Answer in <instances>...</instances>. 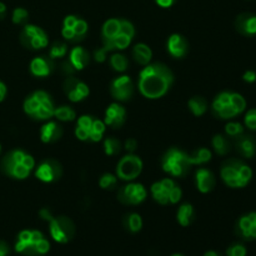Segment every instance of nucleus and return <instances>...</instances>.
I'll use <instances>...</instances> for the list:
<instances>
[{
	"mask_svg": "<svg viewBox=\"0 0 256 256\" xmlns=\"http://www.w3.org/2000/svg\"><path fill=\"white\" fill-rule=\"evenodd\" d=\"M22 164L24 165L25 168H28V169H29V170H32V168L35 166L34 158H32V155H29V154H25V156H24V159H22Z\"/></svg>",
	"mask_w": 256,
	"mask_h": 256,
	"instance_id": "de8ad7c7",
	"label": "nucleus"
},
{
	"mask_svg": "<svg viewBox=\"0 0 256 256\" xmlns=\"http://www.w3.org/2000/svg\"><path fill=\"white\" fill-rule=\"evenodd\" d=\"M62 135V129L59 124L50 122L45 124L40 130V138L44 142H54L59 140Z\"/></svg>",
	"mask_w": 256,
	"mask_h": 256,
	"instance_id": "a211bd4d",
	"label": "nucleus"
},
{
	"mask_svg": "<svg viewBox=\"0 0 256 256\" xmlns=\"http://www.w3.org/2000/svg\"><path fill=\"white\" fill-rule=\"evenodd\" d=\"M92 125V119L90 116H88V115H82V116H80L79 120H78V126L84 128V129L86 130H90Z\"/></svg>",
	"mask_w": 256,
	"mask_h": 256,
	"instance_id": "a18cd8bd",
	"label": "nucleus"
},
{
	"mask_svg": "<svg viewBox=\"0 0 256 256\" xmlns=\"http://www.w3.org/2000/svg\"><path fill=\"white\" fill-rule=\"evenodd\" d=\"M168 50L174 58H184L189 52V42L182 35L172 34L168 40Z\"/></svg>",
	"mask_w": 256,
	"mask_h": 256,
	"instance_id": "ddd939ff",
	"label": "nucleus"
},
{
	"mask_svg": "<svg viewBox=\"0 0 256 256\" xmlns=\"http://www.w3.org/2000/svg\"><path fill=\"white\" fill-rule=\"evenodd\" d=\"M22 44L30 49H42L48 45V35L40 28L35 25H25L20 35Z\"/></svg>",
	"mask_w": 256,
	"mask_h": 256,
	"instance_id": "0eeeda50",
	"label": "nucleus"
},
{
	"mask_svg": "<svg viewBox=\"0 0 256 256\" xmlns=\"http://www.w3.org/2000/svg\"><path fill=\"white\" fill-rule=\"evenodd\" d=\"M5 95H6V86L2 82H0V102L5 99Z\"/></svg>",
	"mask_w": 256,
	"mask_h": 256,
	"instance_id": "13d9d810",
	"label": "nucleus"
},
{
	"mask_svg": "<svg viewBox=\"0 0 256 256\" xmlns=\"http://www.w3.org/2000/svg\"><path fill=\"white\" fill-rule=\"evenodd\" d=\"M126 228L132 232H140V230H142V216H140L139 214H135V212L128 215V216H126Z\"/></svg>",
	"mask_w": 256,
	"mask_h": 256,
	"instance_id": "7c9ffc66",
	"label": "nucleus"
},
{
	"mask_svg": "<svg viewBox=\"0 0 256 256\" xmlns=\"http://www.w3.org/2000/svg\"><path fill=\"white\" fill-rule=\"evenodd\" d=\"M152 194L155 202L162 205H166L169 202V192L162 185V182H154L152 185Z\"/></svg>",
	"mask_w": 256,
	"mask_h": 256,
	"instance_id": "5701e85b",
	"label": "nucleus"
},
{
	"mask_svg": "<svg viewBox=\"0 0 256 256\" xmlns=\"http://www.w3.org/2000/svg\"><path fill=\"white\" fill-rule=\"evenodd\" d=\"M5 12H6V6H5L4 2H0V19L5 15Z\"/></svg>",
	"mask_w": 256,
	"mask_h": 256,
	"instance_id": "bf43d9fd",
	"label": "nucleus"
},
{
	"mask_svg": "<svg viewBox=\"0 0 256 256\" xmlns=\"http://www.w3.org/2000/svg\"><path fill=\"white\" fill-rule=\"evenodd\" d=\"M54 116L62 122H72L75 119V112L70 106H60L55 109Z\"/></svg>",
	"mask_w": 256,
	"mask_h": 256,
	"instance_id": "c85d7f7f",
	"label": "nucleus"
},
{
	"mask_svg": "<svg viewBox=\"0 0 256 256\" xmlns=\"http://www.w3.org/2000/svg\"><path fill=\"white\" fill-rule=\"evenodd\" d=\"M94 58L96 62H104L105 58H106V49H104V48H102V49H98L96 52H94Z\"/></svg>",
	"mask_w": 256,
	"mask_h": 256,
	"instance_id": "8fccbe9b",
	"label": "nucleus"
},
{
	"mask_svg": "<svg viewBox=\"0 0 256 256\" xmlns=\"http://www.w3.org/2000/svg\"><path fill=\"white\" fill-rule=\"evenodd\" d=\"M245 126L249 128L250 130H256V109H250L249 112L245 114Z\"/></svg>",
	"mask_w": 256,
	"mask_h": 256,
	"instance_id": "a19ab883",
	"label": "nucleus"
},
{
	"mask_svg": "<svg viewBox=\"0 0 256 256\" xmlns=\"http://www.w3.org/2000/svg\"><path fill=\"white\" fill-rule=\"evenodd\" d=\"M62 174V168L56 160L54 159H48L45 162H42V164L38 166L36 172V178L39 180L44 182H52L54 180L60 179Z\"/></svg>",
	"mask_w": 256,
	"mask_h": 256,
	"instance_id": "9d476101",
	"label": "nucleus"
},
{
	"mask_svg": "<svg viewBox=\"0 0 256 256\" xmlns=\"http://www.w3.org/2000/svg\"><path fill=\"white\" fill-rule=\"evenodd\" d=\"M49 232L55 242L60 244H66L74 238L75 225L66 216H52V219L49 222Z\"/></svg>",
	"mask_w": 256,
	"mask_h": 256,
	"instance_id": "20e7f679",
	"label": "nucleus"
},
{
	"mask_svg": "<svg viewBox=\"0 0 256 256\" xmlns=\"http://www.w3.org/2000/svg\"><path fill=\"white\" fill-rule=\"evenodd\" d=\"M99 185L102 189H112L116 185V176L112 174H104L100 178Z\"/></svg>",
	"mask_w": 256,
	"mask_h": 256,
	"instance_id": "c9c22d12",
	"label": "nucleus"
},
{
	"mask_svg": "<svg viewBox=\"0 0 256 256\" xmlns=\"http://www.w3.org/2000/svg\"><path fill=\"white\" fill-rule=\"evenodd\" d=\"M235 28L244 36H254L256 35V14L242 12L238 15L235 20Z\"/></svg>",
	"mask_w": 256,
	"mask_h": 256,
	"instance_id": "f8f14e48",
	"label": "nucleus"
},
{
	"mask_svg": "<svg viewBox=\"0 0 256 256\" xmlns=\"http://www.w3.org/2000/svg\"><path fill=\"white\" fill-rule=\"evenodd\" d=\"M132 56L140 65H148L152 58V52L148 45L140 42L135 45L132 49Z\"/></svg>",
	"mask_w": 256,
	"mask_h": 256,
	"instance_id": "aec40b11",
	"label": "nucleus"
},
{
	"mask_svg": "<svg viewBox=\"0 0 256 256\" xmlns=\"http://www.w3.org/2000/svg\"><path fill=\"white\" fill-rule=\"evenodd\" d=\"M62 72H65V74H68V75H72V72H74V66H72V62H62Z\"/></svg>",
	"mask_w": 256,
	"mask_h": 256,
	"instance_id": "864d4df0",
	"label": "nucleus"
},
{
	"mask_svg": "<svg viewBox=\"0 0 256 256\" xmlns=\"http://www.w3.org/2000/svg\"><path fill=\"white\" fill-rule=\"evenodd\" d=\"M236 234L244 240H256V212L240 218L236 224Z\"/></svg>",
	"mask_w": 256,
	"mask_h": 256,
	"instance_id": "9b49d317",
	"label": "nucleus"
},
{
	"mask_svg": "<svg viewBox=\"0 0 256 256\" xmlns=\"http://www.w3.org/2000/svg\"><path fill=\"white\" fill-rule=\"evenodd\" d=\"M62 36H64L66 40H69V42H79V39H78L76 34H75V32L72 28H65L64 26L62 30Z\"/></svg>",
	"mask_w": 256,
	"mask_h": 256,
	"instance_id": "c03bdc74",
	"label": "nucleus"
},
{
	"mask_svg": "<svg viewBox=\"0 0 256 256\" xmlns=\"http://www.w3.org/2000/svg\"><path fill=\"white\" fill-rule=\"evenodd\" d=\"M69 62H72V65L74 66L75 70H82L89 64L90 56L89 52L82 46H76L70 52V59Z\"/></svg>",
	"mask_w": 256,
	"mask_h": 256,
	"instance_id": "6ab92c4d",
	"label": "nucleus"
},
{
	"mask_svg": "<svg viewBox=\"0 0 256 256\" xmlns=\"http://www.w3.org/2000/svg\"><path fill=\"white\" fill-rule=\"evenodd\" d=\"M72 29H74L75 34H76V36H78V39L82 40V39H84L85 34H86V32H88V24L84 22V20L78 19Z\"/></svg>",
	"mask_w": 256,
	"mask_h": 256,
	"instance_id": "58836bf2",
	"label": "nucleus"
},
{
	"mask_svg": "<svg viewBox=\"0 0 256 256\" xmlns=\"http://www.w3.org/2000/svg\"><path fill=\"white\" fill-rule=\"evenodd\" d=\"M119 32H120V20L110 19L108 20V22H105V24L102 25V38L112 39V38L116 36Z\"/></svg>",
	"mask_w": 256,
	"mask_h": 256,
	"instance_id": "a878e982",
	"label": "nucleus"
},
{
	"mask_svg": "<svg viewBox=\"0 0 256 256\" xmlns=\"http://www.w3.org/2000/svg\"><path fill=\"white\" fill-rule=\"evenodd\" d=\"M189 109L195 116H202L208 109L206 100L202 96H194L189 100Z\"/></svg>",
	"mask_w": 256,
	"mask_h": 256,
	"instance_id": "b1692460",
	"label": "nucleus"
},
{
	"mask_svg": "<svg viewBox=\"0 0 256 256\" xmlns=\"http://www.w3.org/2000/svg\"><path fill=\"white\" fill-rule=\"evenodd\" d=\"M182 196V189L175 185V186L169 192V202H172V204H176V202H180Z\"/></svg>",
	"mask_w": 256,
	"mask_h": 256,
	"instance_id": "79ce46f5",
	"label": "nucleus"
},
{
	"mask_svg": "<svg viewBox=\"0 0 256 256\" xmlns=\"http://www.w3.org/2000/svg\"><path fill=\"white\" fill-rule=\"evenodd\" d=\"M242 80L246 82H256V72L252 70H248L242 75Z\"/></svg>",
	"mask_w": 256,
	"mask_h": 256,
	"instance_id": "3c124183",
	"label": "nucleus"
},
{
	"mask_svg": "<svg viewBox=\"0 0 256 256\" xmlns=\"http://www.w3.org/2000/svg\"><path fill=\"white\" fill-rule=\"evenodd\" d=\"M195 216V212H194V208L192 205L190 204H184L179 208L178 210V222L182 226H189L190 224L192 222Z\"/></svg>",
	"mask_w": 256,
	"mask_h": 256,
	"instance_id": "412c9836",
	"label": "nucleus"
},
{
	"mask_svg": "<svg viewBox=\"0 0 256 256\" xmlns=\"http://www.w3.org/2000/svg\"><path fill=\"white\" fill-rule=\"evenodd\" d=\"M225 132L232 138H238L239 135L244 134V126L240 122H230L225 126Z\"/></svg>",
	"mask_w": 256,
	"mask_h": 256,
	"instance_id": "473e14b6",
	"label": "nucleus"
},
{
	"mask_svg": "<svg viewBox=\"0 0 256 256\" xmlns=\"http://www.w3.org/2000/svg\"><path fill=\"white\" fill-rule=\"evenodd\" d=\"M212 146L219 155H226L230 152V142L222 134H218L212 138Z\"/></svg>",
	"mask_w": 256,
	"mask_h": 256,
	"instance_id": "393cba45",
	"label": "nucleus"
},
{
	"mask_svg": "<svg viewBox=\"0 0 256 256\" xmlns=\"http://www.w3.org/2000/svg\"><path fill=\"white\" fill-rule=\"evenodd\" d=\"M0 152H2V146H0Z\"/></svg>",
	"mask_w": 256,
	"mask_h": 256,
	"instance_id": "e2e57ef3",
	"label": "nucleus"
},
{
	"mask_svg": "<svg viewBox=\"0 0 256 256\" xmlns=\"http://www.w3.org/2000/svg\"><path fill=\"white\" fill-rule=\"evenodd\" d=\"M204 256H222V255H220L219 252H214V250H210V252H205Z\"/></svg>",
	"mask_w": 256,
	"mask_h": 256,
	"instance_id": "052dcab7",
	"label": "nucleus"
},
{
	"mask_svg": "<svg viewBox=\"0 0 256 256\" xmlns=\"http://www.w3.org/2000/svg\"><path fill=\"white\" fill-rule=\"evenodd\" d=\"M104 150L108 155H116L122 150V144L115 138H108L104 142Z\"/></svg>",
	"mask_w": 256,
	"mask_h": 256,
	"instance_id": "2f4dec72",
	"label": "nucleus"
},
{
	"mask_svg": "<svg viewBox=\"0 0 256 256\" xmlns=\"http://www.w3.org/2000/svg\"><path fill=\"white\" fill-rule=\"evenodd\" d=\"M110 65H112V66L114 68V70H116V72H125V70L128 69L129 62H128L125 55L114 54L110 58Z\"/></svg>",
	"mask_w": 256,
	"mask_h": 256,
	"instance_id": "c756f323",
	"label": "nucleus"
},
{
	"mask_svg": "<svg viewBox=\"0 0 256 256\" xmlns=\"http://www.w3.org/2000/svg\"><path fill=\"white\" fill-rule=\"evenodd\" d=\"M39 214H40V216H42V219L46 220V222H50V220L52 219V212H50V210H48V209H42L40 210Z\"/></svg>",
	"mask_w": 256,
	"mask_h": 256,
	"instance_id": "6e6d98bb",
	"label": "nucleus"
},
{
	"mask_svg": "<svg viewBox=\"0 0 256 256\" xmlns=\"http://www.w3.org/2000/svg\"><path fill=\"white\" fill-rule=\"evenodd\" d=\"M226 255L228 256H246V248H245L242 244L236 242V244H232L228 248Z\"/></svg>",
	"mask_w": 256,
	"mask_h": 256,
	"instance_id": "e433bc0d",
	"label": "nucleus"
},
{
	"mask_svg": "<svg viewBox=\"0 0 256 256\" xmlns=\"http://www.w3.org/2000/svg\"><path fill=\"white\" fill-rule=\"evenodd\" d=\"M105 132V122L102 120H92V125L89 130V139L92 142H100Z\"/></svg>",
	"mask_w": 256,
	"mask_h": 256,
	"instance_id": "cd10ccee",
	"label": "nucleus"
},
{
	"mask_svg": "<svg viewBox=\"0 0 256 256\" xmlns=\"http://www.w3.org/2000/svg\"><path fill=\"white\" fill-rule=\"evenodd\" d=\"M162 169L175 178H182L189 172L190 164L185 152L176 148H172L162 158Z\"/></svg>",
	"mask_w": 256,
	"mask_h": 256,
	"instance_id": "7ed1b4c3",
	"label": "nucleus"
},
{
	"mask_svg": "<svg viewBox=\"0 0 256 256\" xmlns=\"http://www.w3.org/2000/svg\"><path fill=\"white\" fill-rule=\"evenodd\" d=\"M9 245L5 242H2V240H0V256H8L9 255Z\"/></svg>",
	"mask_w": 256,
	"mask_h": 256,
	"instance_id": "5fc2aeb1",
	"label": "nucleus"
},
{
	"mask_svg": "<svg viewBox=\"0 0 256 256\" xmlns=\"http://www.w3.org/2000/svg\"><path fill=\"white\" fill-rule=\"evenodd\" d=\"M220 175L228 186L242 189L246 186L252 179V170L242 160L230 159L222 164Z\"/></svg>",
	"mask_w": 256,
	"mask_h": 256,
	"instance_id": "f03ea898",
	"label": "nucleus"
},
{
	"mask_svg": "<svg viewBox=\"0 0 256 256\" xmlns=\"http://www.w3.org/2000/svg\"><path fill=\"white\" fill-rule=\"evenodd\" d=\"M236 142H235V146L236 150L239 152V154L242 156L246 158V159H252L255 156L256 154V142L254 138L250 136V135H239L238 138H235Z\"/></svg>",
	"mask_w": 256,
	"mask_h": 256,
	"instance_id": "2eb2a0df",
	"label": "nucleus"
},
{
	"mask_svg": "<svg viewBox=\"0 0 256 256\" xmlns=\"http://www.w3.org/2000/svg\"><path fill=\"white\" fill-rule=\"evenodd\" d=\"M172 256H184V255H182V254H174V255H172Z\"/></svg>",
	"mask_w": 256,
	"mask_h": 256,
	"instance_id": "680f3d73",
	"label": "nucleus"
},
{
	"mask_svg": "<svg viewBox=\"0 0 256 256\" xmlns=\"http://www.w3.org/2000/svg\"><path fill=\"white\" fill-rule=\"evenodd\" d=\"M88 95H89V88H88V85L84 84V82H78L76 88L68 94V98H69L72 102H82V99H85Z\"/></svg>",
	"mask_w": 256,
	"mask_h": 256,
	"instance_id": "bb28decb",
	"label": "nucleus"
},
{
	"mask_svg": "<svg viewBox=\"0 0 256 256\" xmlns=\"http://www.w3.org/2000/svg\"><path fill=\"white\" fill-rule=\"evenodd\" d=\"M158 2V5H160L162 8H170L175 2V0H155Z\"/></svg>",
	"mask_w": 256,
	"mask_h": 256,
	"instance_id": "4d7b16f0",
	"label": "nucleus"
},
{
	"mask_svg": "<svg viewBox=\"0 0 256 256\" xmlns=\"http://www.w3.org/2000/svg\"><path fill=\"white\" fill-rule=\"evenodd\" d=\"M78 82H79V80H78L76 78L68 76L66 79H65V82H64V92H65V94L68 95L70 92H72V90H74L75 88H76Z\"/></svg>",
	"mask_w": 256,
	"mask_h": 256,
	"instance_id": "37998d69",
	"label": "nucleus"
},
{
	"mask_svg": "<svg viewBox=\"0 0 256 256\" xmlns=\"http://www.w3.org/2000/svg\"><path fill=\"white\" fill-rule=\"evenodd\" d=\"M125 122V109L118 102L110 105L105 112V124L109 126L118 129L122 126Z\"/></svg>",
	"mask_w": 256,
	"mask_h": 256,
	"instance_id": "4468645a",
	"label": "nucleus"
},
{
	"mask_svg": "<svg viewBox=\"0 0 256 256\" xmlns=\"http://www.w3.org/2000/svg\"><path fill=\"white\" fill-rule=\"evenodd\" d=\"M39 106H40V102H38L32 95L28 98V99L24 102V112H26L28 115H30V116H34V114L38 112Z\"/></svg>",
	"mask_w": 256,
	"mask_h": 256,
	"instance_id": "f704fd0d",
	"label": "nucleus"
},
{
	"mask_svg": "<svg viewBox=\"0 0 256 256\" xmlns=\"http://www.w3.org/2000/svg\"><path fill=\"white\" fill-rule=\"evenodd\" d=\"M136 148H138V142L134 138H130V139H128L126 142H125V149H126L130 154L134 152Z\"/></svg>",
	"mask_w": 256,
	"mask_h": 256,
	"instance_id": "09e8293b",
	"label": "nucleus"
},
{
	"mask_svg": "<svg viewBox=\"0 0 256 256\" xmlns=\"http://www.w3.org/2000/svg\"><path fill=\"white\" fill-rule=\"evenodd\" d=\"M142 170V162L139 156L129 154L122 158L116 168L118 178L122 180H134Z\"/></svg>",
	"mask_w": 256,
	"mask_h": 256,
	"instance_id": "423d86ee",
	"label": "nucleus"
},
{
	"mask_svg": "<svg viewBox=\"0 0 256 256\" xmlns=\"http://www.w3.org/2000/svg\"><path fill=\"white\" fill-rule=\"evenodd\" d=\"M172 82V70L162 62H155L140 72L139 90L148 99H159L169 92Z\"/></svg>",
	"mask_w": 256,
	"mask_h": 256,
	"instance_id": "f257e3e1",
	"label": "nucleus"
},
{
	"mask_svg": "<svg viewBox=\"0 0 256 256\" xmlns=\"http://www.w3.org/2000/svg\"><path fill=\"white\" fill-rule=\"evenodd\" d=\"M44 235L38 230H24L18 235L15 242V252L28 256H39L38 244Z\"/></svg>",
	"mask_w": 256,
	"mask_h": 256,
	"instance_id": "39448f33",
	"label": "nucleus"
},
{
	"mask_svg": "<svg viewBox=\"0 0 256 256\" xmlns=\"http://www.w3.org/2000/svg\"><path fill=\"white\" fill-rule=\"evenodd\" d=\"M110 94L118 102H128L134 94V84L126 75L116 78L110 85Z\"/></svg>",
	"mask_w": 256,
	"mask_h": 256,
	"instance_id": "1a4fd4ad",
	"label": "nucleus"
},
{
	"mask_svg": "<svg viewBox=\"0 0 256 256\" xmlns=\"http://www.w3.org/2000/svg\"><path fill=\"white\" fill-rule=\"evenodd\" d=\"M54 69V64H52V59H48V58L39 56L35 58L34 60L30 64V72L35 76H48L50 72Z\"/></svg>",
	"mask_w": 256,
	"mask_h": 256,
	"instance_id": "f3484780",
	"label": "nucleus"
},
{
	"mask_svg": "<svg viewBox=\"0 0 256 256\" xmlns=\"http://www.w3.org/2000/svg\"><path fill=\"white\" fill-rule=\"evenodd\" d=\"M120 32L132 39L135 35L134 25L130 22H128V20H120Z\"/></svg>",
	"mask_w": 256,
	"mask_h": 256,
	"instance_id": "ea45409f",
	"label": "nucleus"
},
{
	"mask_svg": "<svg viewBox=\"0 0 256 256\" xmlns=\"http://www.w3.org/2000/svg\"><path fill=\"white\" fill-rule=\"evenodd\" d=\"M66 45L64 44V42H54V45L52 46V49H50V59H56V58H62L65 56V54H66Z\"/></svg>",
	"mask_w": 256,
	"mask_h": 256,
	"instance_id": "72a5a7b5",
	"label": "nucleus"
},
{
	"mask_svg": "<svg viewBox=\"0 0 256 256\" xmlns=\"http://www.w3.org/2000/svg\"><path fill=\"white\" fill-rule=\"evenodd\" d=\"M195 180H196L198 189H199V192H202V194H206V192H212L215 188V182H216L214 174H212L210 170L204 169V168L198 170Z\"/></svg>",
	"mask_w": 256,
	"mask_h": 256,
	"instance_id": "dca6fc26",
	"label": "nucleus"
},
{
	"mask_svg": "<svg viewBox=\"0 0 256 256\" xmlns=\"http://www.w3.org/2000/svg\"><path fill=\"white\" fill-rule=\"evenodd\" d=\"M75 135H76V138L79 140H89V130L84 129V128H80L78 126L76 129H75Z\"/></svg>",
	"mask_w": 256,
	"mask_h": 256,
	"instance_id": "49530a36",
	"label": "nucleus"
},
{
	"mask_svg": "<svg viewBox=\"0 0 256 256\" xmlns=\"http://www.w3.org/2000/svg\"><path fill=\"white\" fill-rule=\"evenodd\" d=\"M76 20L78 19L74 16V15H69V16H66L64 19V26L65 28H74Z\"/></svg>",
	"mask_w": 256,
	"mask_h": 256,
	"instance_id": "603ef678",
	"label": "nucleus"
},
{
	"mask_svg": "<svg viewBox=\"0 0 256 256\" xmlns=\"http://www.w3.org/2000/svg\"><path fill=\"white\" fill-rule=\"evenodd\" d=\"M146 198V190L142 184H128L120 188L118 192V199L125 205H138Z\"/></svg>",
	"mask_w": 256,
	"mask_h": 256,
	"instance_id": "6e6552de",
	"label": "nucleus"
},
{
	"mask_svg": "<svg viewBox=\"0 0 256 256\" xmlns=\"http://www.w3.org/2000/svg\"><path fill=\"white\" fill-rule=\"evenodd\" d=\"M28 16H29V12L28 10H25L24 8H16L12 12V22L15 24H22L28 20Z\"/></svg>",
	"mask_w": 256,
	"mask_h": 256,
	"instance_id": "4c0bfd02",
	"label": "nucleus"
},
{
	"mask_svg": "<svg viewBox=\"0 0 256 256\" xmlns=\"http://www.w3.org/2000/svg\"><path fill=\"white\" fill-rule=\"evenodd\" d=\"M186 158L190 165H202L212 160V152L209 149L202 148L192 154H186Z\"/></svg>",
	"mask_w": 256,
	"mask_h": 256,
	"instance_id": "4be33fe9",
	"label": "nucleus"
}]
</instances>
